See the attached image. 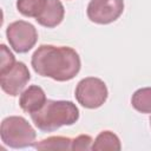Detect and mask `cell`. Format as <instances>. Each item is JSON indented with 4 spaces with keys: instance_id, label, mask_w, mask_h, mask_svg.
Instances as JSON below:
<instances>
[{
    "instance_id": "cell-1",
    "label": "cell",
    "mask_w": 151,
    "mask_h": 151,
    "mask_svg": "<svg viewBox=\"0 0 151 151\" xmlns=\"http://www.w3.org/2000/svg\"><path fill=\"white\" fill-rule=\"evenodd\" d=\"M35 73L57 81L73 79L80 71V58L76 50L67 46L40 45L32 55Z\"/></svg>"
},
{
    "instance_id": "cell-2",
    "label": "cell",
    "mask_w": 151,
    "mask_h": 151,
    "mask_svg": "<svg viewBox=\"0 0 151 151\" xmlns=\"http://www.w3.org/2000/svg\"><path fill=\"white\" fill-rule=\"evenodd\" d=\"M34 125L44 131L52 132L65 125H73L79 118V110L72 101L47 99L45 105L31 114Z\"/></svg>"
},
{
    "instance_id": "cell-3",
    "label": "cell",
    "mask_w": 151,
    "mask_h": 151,
    "mask_svg": "<svg viewBox=\"0 0 151 151\" xmlns=\"http://www.w3.org/2000/svg\"><path fill=\"white\" fill-rule=\"evenodd\" d=\"M1 140L13 149H21L35 144V131L31 124L20 116H11L1 122Z\"/></svg>"
},
{
    "instance_id": "cell-4",
    "label": "cell",
    "mask_w": 151,
    "mask_h": 151,
    "mask_svg": "<svg viewBox=\"0 0 151 151\" xmlns=\"http://www.w3.org/2000/svg\"><path fill=\"white\" fill-rule=\"evenodd\" d=\"M107 87L105 83L94 77L81 79L76 87V99L86 109L100 107L107 99Z\"/></svg>"
},
{
    "instance_id": "cell-5",
    "label": "cell",
    "mask_w": 151,
    "mask_h": 151,
    "mask_svg": "<svg viewBox=\"0 0 151 151\" xmlns=\"http://www.w3.org/2000/svg\"><path fill=\"white\" fill-rule=\"evenodd\" d=\"M6 35L11 47L18 53L28 52L38 40L35 27L24 20L9 24L6 29Z\"/></svg>"
},
{
    "instance_id": "cell-6",
    "label": "cell",
    "mask_w": 151,
    "mask_h": 151,
    "mask_svg": "<svg viewBox=\"0 0 151 151\" xmlns=\"http://www.w3.org/2000/svg\"><path fill=\"white\" fill-rule=\"evenodd\" d=\"M123 11V0H91L87 6V17L92 22L106 25L116 21Z\"/></svg>"
},
{
    "instance_id": "cell-7",
    "label": "cell",
    "mask_w": 151,
    "mask_h": 151,
    "mask_svg": "<svg viewBox=\"0 0 151 151\" xmlns=\"http://www.w3.org/2000/svg\"><path fill=\"white\" fill-rule=\"evenodd\" d=\"M29 79L31 74L27 66L21 61H17L8 71L0 74V85L4 92L15 97L21 93Z\"/></svg>"
},
{
    "instance_id": "cell-8",
    "label": "cell",
    "mask_w": 151,
    "mask_h": 151,
    "mask_svg": "<svg viewBox=\"0 0 151 151\" xmlns=\"http://www.w3.org/2000/svg\"><path fill=\"white\" fill-rule=\"evenodd\" d=\"M65 15V9L60 0H46L41 13L35 18L37 22L44 27L53 28L58 26Z\"/></svg>"
},
{
    "instance_id": "cell-9",
    "label": "cell",
    "mask_w": 151,
    "mask_h": 151,
    "mask_svg": "<svg viewBox=\"0 0 151 151\" xmlns=\"http://www.w3.org/2000/svg\"><path fill=\"white\" fill-rule=\"evenodd\" d=\"M46 100L44 90L38 85H32L20 94L19 105L22 111L32 114L39 111L45 105Z\"/></svg>"
},
{
    "instance_id": "cell-10",
    "label": "cell",
    "mask_w": 151,
    "mask_h": 151,
    "mask_svg": "<svg viewBox=\"0 0 151 151\" xmlns=\"http://www.w3.org/2000/svg\"><path fill=\"white\" fill-rule=\"evenodd\" d=\"M122 149L120 140L111 131L100 132L92 144L93 151H119Z\"/></svg>"
},
{
    "instance_id": "cell-11",
    "label": "cell",
    "mask_w": 151,
    "mask_h": 151,
    "mask_svg": "<svg viewBox=\"0 0 151 151\" xmlns=\"http://www.w3.org/2000/svg\"><path fill=\"white\" fill-rule=\"evenodd\" d=\"M33 146L37 150H41V151H46V150L66 151V150H72V139L63 136H52L35 143Z\"/></svg>"
},
{
    "instance_id": "cell-12",
    "label": "cell",
    "mask_w": 151,
    "mask_h": 151,
    "mask_svg": "<svg viewBox=\"0 0 151 151\" xmlns=\"http://www.w3.org/2000/svg\"><path fill=\"white\" fill-rule=\"evenodd\" d=\"M131 104L140 113H151V87L137 90L132 94Z\"/></svg>"
},
{
    "instance_id": "cell-13",
    "label": "cell",
    "mask_w": 151,
    "mask_h": 151,
    "mask_svg": "<svg viewBox=\"0 0 151 151\" xmlns=\"http://www.w3.org/2000/svg\"><path fill=\"white\" fill-rule=\"evenodd\" d=\"M46 0H17V8L20 14L28 18H37L44 9Z\"/></svg>"
},
{
    "instance_id": "cell-14",
    "label": "cell",
    "mask_w": 151,
    "mask_h": 151,
    "mask_svg": "<svg viewBox=\"0 0 151 151\" xmlns=\"http://www.w3.org/2000/svg\"><path fill=\"white\" fill-rule=\"evenodd\" d=\"M0 48H1V63H0V74H1V73H5L6 71H8L17 61H15L12 52L5 45H1Z\"/></svg>"
},
{
    "instance_id": "cell-15",
    "label": "cell",
    "mask_w": 151,
    "mask_h": 151,
    "mask_svg": "<svg viewBox=\"0 0 151 151\" xmlns=\"http://www.w3.org/2000/svg\"><path fill=\"white\" fill-rule=\"evenodd\" d=\"M93 140L87 134H80L77 138L72 139V151H83V150H92Z\"/></svg>"
},
{
    "instance_id": "cell-16",
    "label": "cell",
    "mask_w": 151,
    "mask_h": 151,
    "mask_svg": "<svg viewBox=\"0 0 151 151\" xmlns=\"http://www.w3.org/2000/svg\"><path fill=\"white\" fill-rule=\"evenodd\" d=\"M150 125H151V118H150Z\"/></svg>"
}]
</instances>
